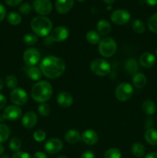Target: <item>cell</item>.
I'll list each match as a JSON object with an SVG mask.
<instances>
[{
    "label": "cell",
    "instance_id": "cell-1",
    "mask_svg": "<svg viewBox=\"0 0 157 158\" xmlns=\"http://www.w3.org/2000/svg\"><path fill=\"white\" fill-rule=\"evenodd\" d=\"M39 68L45 77L53 80L62 75L66 69V63L59 57L49 56L42 60Z\"/></svg>",
    "mask_w": 157,
    "mask_h": 158
},
{
    "label": "cell",
    "instance_id": "cell-2",
    "mask_svg": "<svg viewBox=\"0 0 157 158\" xmlns=\"http://www.w3.org/2000/svg\"><path fill=\"white\" fill-rule=\"evenodd\" d=\"M52 91L53 89L49 82L46 80L38 81L31 89V97L37 103H46L52 97Z\"/></svg>",
    "mask_w": 157,
    "mask_h": 158
},
{
    "label": "cell",
    "instance_id": "cell-3",
    "mask_svg": "<svg viewBox=\"0 0 157 158\" xmlns=\"http://www.w3.org/2000/svg\"><path fill=\"white\" fill-rule=\"evenodd\" d=\"M31 29L35 35L40 37H46L52 30V23L48 17L40 15L32 19L31 21Z\"/></svg>",
    "mask_w": 157,
    "mask_h": 158
},
{
    "label": "cell",
    "instance_id": "cell-4",
    "mask_svg": "<svg viewBox=\"0 0 157 158\" xmlns=\"http://www.w3.org/2000/svg\"><path fill=\"white\" fill-rule=\"evenodd\" d=\"M99 52L104 57H111L116 52V42L111 37H103L99 43Z\"/></svg>",
    "mask_w": 157,
    "mask_h": 158
},
{
    "label": "cell",
    "instance_id": "cell-5",
    "mask_svg": "<svg viewBox=\"0 0 157 158\" xmlns=\"http://www.w3.org/2000/svg\"><path fill=\"white\" fill-rule=\"evenodd\" d=\"M90 69L98 77H105L110 73L111 65L107 60L103 59H95L90 63Z\"/></svg>",
    "mask_w": 157,
    "mask_h": 158
},
{
    "label": "cell",
    "instance_id": "cell-6",
    "mask_svg": "<svg viewBox=\"0 0 157 158\" xmlns=\"http://www.w3.org/2000/svg\"><path fill=\"white\" fill-rule=\"evenodd\" d=\"M133 87L130 83H121L115 89V97L119 101L125 102L129 100L133 95Z\"/></svg>",
    "mask_w": 157,
    "mask_h": 158
},
{
    "label": "cell",
    "instance_id": "cell-7",
    "mask_svg": "<svg viewBox=\"0 0 157 158\" xmlns=\"http://www.w3.org/2000/svg\"><path fill=\"white\" fill-rule=\"evenodd\" d=\"M22 58L26 66L29 67H32L38 64L41 60V55L39 51L35 48H29L25 50Z\"/></svg>",
    "mask_w": 157,
    "mask_h": 158
},
{
    "label": "cell",
    "instance_id": "cell-8",
    "mask_svg": "<svg viewBox=\"0 0 157 158\" xmlns=\"http://www.w3.org/2000/svg\"><path fill=\"white\" fill-rule=\"evenodd\" d=\"M131 19V15L127 10L116 9L113 11L110 15V19L114 24L118 26H123L127 24Z\"/></svg>",
    "mask_w": 157,
    "mask_h": 158
},
{
    "label": "cell",
    "instance_id": "cell-9",
    "mask_svg": "<svg viewBox=\"0 0 157 158\" xmlns=\"http://www.w3.org/2000/svg\"><path fill=\"white\" fill-rule=\"evenodd\" d=\"M10 100L14 105L23 106L28 101V94L22 88L16 87L11 92Z\"/></svg>",
    "mask_w": 157,
    "mask_h": 158
},
{
    "label": "cell",
    "instance_id": "cell-10",
    "mask_svg": "<svg viewBox=\"0 0 157 158\" xmlns=\"http://www.w3.org/2000/svg\"><path fill=\"white\" fill-rule=\"evenodd\" d=\"M32 8L39 15H49L52 10V4L50 0H35Z\"/></svg>",
    "mask_w": 157,
    "mask_h": 158
},
{
    "label": "cell",
    "instance_id": "cell-11",
    "mask_svg": "<svg viewBox=\"0 0 157 158\" xmlns=\"http://www.w3.org/2000/svg\"><path fill=\"white\" fill-rule=\"evenodd\" d=\"M22 114V112L19 106L16 105H9L5 108L2 117L4 120H16L21 118Z\"/></svg>",
    "mask_w": 157,
    "mask_h": 158
},
{
    "label": "cell",
    "instance_id": "cell-12",
    "mask_svg": "<svg viewBox=\"0 0 157 158\" xmlns=\"http://www.w3.org/2000/svg\"><path fill=\"white\" fill-rule=\"evenodd\" d=\"M69 35V31L68 28L65 26H57L50 32V39L53 42H62L67 40Z\"/></svg>",
    "mask_w": 157,
    "mask_h": 158
},
{
    "label": "cell",
    "instance_id": "cell-13",
    "mask_svg": "<svg viewBox=\"0 0 157 158\" xmlns=\"http://www.w3.org/2000/svg\"><path fill=\"white\" fill-rule=\"evenodd\" d=\"M63 143L58 138H51L46 142L44 145L45 151L49 154H55L62 150Z\"/></svg>",
    "mask_w": 157,
    "mask_h": 158
},
{
    "label": "cell",
    "instance_id": "cell-14",
    "mask_svg": "<svg viewBox=\"0 0 157 158\" xmlns=\"http://www.w3.org/2000/svg\"><path fill=\"white\" fill-rule=\"evenodd\" d=\"M38 121L37 114L33 111L26 113L22 117V125L26 129H32L36 125Z\"/></svg>",
    "mask_w": 157,
    "mask_h": 158
},
{
    "label": "cell",
    "instance_id": "cell-15",
    "mask_svg": "<svg viewBox=\"0 0 157 158\" xmlns=\"http://www.w3.org/2000/svg\"><path fill=\"white\" fill-rule=\"evenodd\" d=\"M81 140L89 146H93L98 142L99 136L95 131L88 129L81 134Z\"/></svg>",
    "mask_w": 157,
    "mask_h": 158
},
{
    "label": "cell",
    "instance_id": "cell-16",
    "mask_svg": "<svg viewBox=\"0 0 157 158\" xmlns=\"http://www.w3.org/2000/svg\"><path fill=\"white\" fill-rule=\"evenodd\" d=\"M139 63L140 66H143V68L149 69L155 65V56L152 52H143L140 55L139 59Z\"/></svg>",
    "mask_w": 157,
    "mask_h": 158
},
{
    "label": "cell",
    "instance_id": "cell-17",
    "mask_svg": "<svg viewBox=\"0 0 157 158\" xmlns=\"http://www.w3.org/2000/svg\"><path fill=\"white\" fill-rule=\"evenodd\" d=\"M57 103L60 106L63 108H68L73 103V97L66 91H62L57 95Z\"/></svg>",
    "mask_w": 157,
    "mask_h": 158
},
{
    "label": "cell",
    "instance_id": "cell-18",
    "mask_svg": "<svg viewBox=\"0 0 157 158\" xmlns=\"http://www.w3.org/2000/svg\"><path fill=\"white\" fill-rule=\"evenodd\" d=\"M74 0H56L55 7L57 12L60 14H66L72 9Z\"/></svg>",
    "mask_w": 157,
    "mask_h": 158
},
{
    "label": "cell",
    "instance_id": "cell-19",
    "mask_svg": "<svg viewBox=\"0 0 157 158\" xmlns=\"http://www.w3.org/2000/svg\"><path fill=\"white\" fill-rule=\"evenodd\" d=\"M96 29L97 32L100 35L106 36V35H109L111 31V25L107 20L101 19L97 23Z\"/></svg>",
    "mask_w": 157,
    "mask_h": 158
},
{
    "label": "cell",
    "instance_id": "cell-20",
    "mask_svg": "<svg viewBox=\"0 0 157 158\" xmlns=\"http://www.w3.org/2000/svg\"><path fill=\"white\" fill-rule=\"evenodd\" d=\"M132 84H133V86L135 88L141 89V88H143L146 85L147 78H146L145 74H143V73L138 72L132 76Z\"/></svg>",
    "mask_w": 157,
    "mask_h": 158
},
{
    "label": "cell",
    "instance_id": "cell-21",
    "mask_svg": "<svg viewBox=\"0 0 157 158\" xmlns=\"http://www.w3.org/2000/svg\"><path fill=\"white\" fill-rule=\"evenodd\" d=\"M65 140L69 143H76L81 140V134L77 130H69L65 134Z\"/></svg>",
    "mask_w": 157,
    "mask_h": 158
},
{
    "label": "cell",
    "instance_id": "cell-22",
    "mask_svg": "<svg viewBox=\"0 0 157 158\" xmlns=\"http://www.w3.org/2000/svg\"><path fill=\"white\" fill-rule=\"evenodd\" d=\"M124 67L126 72L129 73L131 75H134L135 73H138L139 63L135 59H128L126 61V63H125Z\"/></svg>",
    "mask_w": 157,
    "mask_h": 158
},
{
    "label": "cell",
    "instance_id": "cell-23",
    "mask_svg": "<svg viewBox=\"0 0 157 158\" xmlns=\"http://www.w3.org/2000/svg\"><path fill=\"white\" fill-rule=\"evenodd\" d=\"M144 138L149 144L152 145V146H156L157 130L154 129V128H150V129L146 130V131L145 132Z\"/></svg>",
    "mask_w": 157,
    "mask_h": 158
},
{
    "label": "cell",
    "instance_id": "cell-24",
    "mask_svg": "<svg viewBox=\"0 0 157 158\" xmlns=\"http://www.w3.org/2000/svg\"><path fill=\"white\" fill-rule=\"evenodd\" d=\"M142 109H143V112L147 115H152L156 111V106H155V103L152 100H146L143 101V104H142Z\"/></svg>",
    "mask_w": 157,
    "mask_h": 158
},
{
    "label": "cell",
    "instance_id": "cell-25",
    "mask_svg": "<svg viewBox=\"0 0 157 158\" xmlns=\"http://www.w3.org/2000/svg\"><path fill=\"white\" fill-rule=\"evenodd\" d=\"M131 151H132V155L135 156V157L141 158L146 154V148L143 143H134L131 148Z\"/></svg>",
    "mask_w": 157,
    "mask_h": 158
},
{
    "label": "cell",
    "instance_id": "cell-26",
    "mask_svg": "<svg viewBox=\"0 0 157 158\" xmlns=\"http://www.w3.org/2000/svg\"><path fill=\"white\" fill-rule=\"evenodd\" d=\"M27 75L33 81H38L39 80H41L42 77V73L40 68L32 66L28 69Z\"/></svg>",
    "mask_w": 157,
    "mask_h": 158
},
{
    "label": "cell",
    "instance_id": "cell-27",
    "mask_svg": "<svg viewBox=\"0 0 157 158\" xmlns=\"http://www.w3.org/2000/svg\"><path fill=\"white\" fill-rule=\"evenodd\" d=\"M86 40L89 43L92 45H97L101 40L100 35L97 32V31L90 30L86 33Z\"/></svg>",
    "mask_w": 157,
    "mask_h": 158
},
{
    "label": "cell",
    "instance_id": "cell-28",
    "mask_svg": "<svg viewBox=\"0 0 157 158\" xmlns=\"http://www.w3.org/2000/svg\"><path fill=\"white\" fill-rule=\"evenodd\" d=\"M7 20L9 24L12 26H18L22 22V16L16 12H11L8 14Z\"/></svg>",
    "mask_w": 157,
    "mask_h": 158
},
{
    "label": "cell",
    "instance_id": "cell-29",
    "mask_svg": "<svg viewBox=\"0 0 157 158\" xmlns=\"http://www.w3.org/2000/svg\"><path fill=\"white\" fill-rule=\"evenodd\" d=\"M10 129L7 125L0 123V143L6 142L10 136Z\"/></svg>",
    "mask_w": 157,
    "mask_h": 158
},
{
    "label": "cell",
    "instance_id": "cell-30",
    "mask_svg": "<svg viewBox=\"0 0 157 158\" xmlns=\"http://www.w3.org/2000/svg\"><path fill=\"white\" fill-rule=\"evenodd\" d=\"M132 29L137 34H142L146 30L144 23L140 19H135L132 23Z\"/></svg>",
    "mask_w": 157,
    "mask_h": 158
},
{
    "label": "cell",
    "instance_id": "cell-31",
    "mask_svg": "<svg viewBox=\"0 0 157 158\" xmlns=\"http://www.w3.org/2000/svg\"><path fill=\"white\" fill-rule=\"evenodd\" d=\"M9 149L13 152H18L22 146V141L18 137H12L9 141Z\"/></svg>",
    "mask_w": 157,
    "mask_h": 158
},
{
    "label": "cell",
    "instance_id": "cell-32",
    "mask_svg": "<svg viewBox=\"0 0 157 158\" xmlns=\"http://www.w3.org/2000/svg\"><path fill=\"white\" fill-rule=\"evenodd\" d=\"M5 84L9 89H15L18 86V80L13 75H9L5 80Z\"/></svg>",
    "mask_w": 157,
    "mask_h": 158
},
{
    "label": "cell",
    "instance_id": "cell-33",
    "mask_svg": "<svg viewBox=\"0 0 157 158\" xmlns=\"http://www.w3.org/2000/svg\"><path fill=\"white\" fill-rule=\"evenodd\" d=\"M38 112L42 117H47L51 112V107L48 103H40L38 106Z\"/></svg>",
    "mask_w": 157,
    "mask_h": 158
},
{
    "label": "cell",
    "instance_id": "cell-34",
    "mask_svg": "<svg viewBox=\"0 0 157 158\" xmlns=\"http://www.w3.org/2000/svg\"><path fill=\"white\" fill-rule=\"evenodd\" d=\"M148 27L151 32L157 33V12L154 13L148 21Z\"/></svg>",
    "mask_w": 157,
    "mask_h": 158
},
{
    "label": "cell",
    "instance_id": "cell-35",
    "mask_svg": "<svg viewBox=\"0 0 157 158\" xmlns=\"http://www.w3.org/2000/svg\"><path fill=\"white\" fill-rule=\"evenodd\" d=\"M104 158H122V153L117 148H110L105 153Z\"/></svg>",
    "mask_w": 157,
    "mask_h": 158
},
{
    "label": "cell",
    "instance_id": "cell-36",
    "mask_svg": "<svg viewBox=\"0 0 157 158\" xmlns=\"http://www.w3.org/2000/svg\"><path fill=\"white\" fill-rule=\"evenodd\" d=\"M23 41L27 46H32L35 45L38 41V36L35 34L32 33H27L25 35L23 38Z\"/></svg>",
    "mask_w": 157,
    "mask_h": 158
},
{
    "label": "cell",
    "instance_id": "cell-37",
    "mask_svg": "<svg viewBox=\"0 0 157 158\" xmlns=\"http://www.w3.org/2000/svg\"><path fill=\"white\" fill-rule=\"evenodd\" d=\"M46 134L42 130H38L33 133V139L38 143L42 142L46 140Z\"/></svg>",
    "mask_w": 157,
    "mask_h": 158
},
{
    "label": "cell",
    "instance_id": "cell-38",
    "mask_svg": "<svg viewBox=\"0 0 157 158\" xmlns=\"http://www.w3.org/2000/svg\"><path fill=\"white\" fill-rule=\"evenodd\" d=\"M32 6L28 2L22 3V4L19 6V8H18L19 12H21L22 14H23V15H28V14H29L32 12Z\"/></svg>",
    "mask_w": 157,
    "mask_h": 158
},
{
    "label": "cell",
    "instance_id": "cell-39",
    "mask_svg": "<svg viewBox=\"0 0 157 158\" xmlns=\"http://www.w3.org/2000/svg\"><path fill=\"white\" fill-rule=\"evenodd\" d=\"M12 158H32V156L27 152L18 151L12 155Z\"/></svg>",
    "mask_w": 157,
    "mask_h": 158
},
{
    "label": "cell",
    "instance_id": "cell-40",
    "mask_svg": "<svg viewBox=\"0 0 157 158\" xmlns=\"http://www.w3.org/2000/svg\"><path fill=\"white\" fill-rule=\"evenodd\" d=\"M81 158H95V155L92 151H86L83 153Z\"/></svg>",
    "mask_w": 157,
    "mask_h": 158
},
{
    "label": "cell",
    "instance_id": "cell-41",
    "mask_svg": "<svg viewBox=\"0 0 157 158\" xmlns=\"http://www.w3.org/2000/svg\"><path fill=\"white\" fill-rule=\"evenodd\" d=\"M6 15V9L3 5L0 3V23L5 19Z\"/></svg>",
    "mask_w": 157,
    "mask_h": 158
},
{
    "label": "cell",
    "instance_id": "cell-42",
    "mask_svg": "<svg viewBox=\"0 0 157 158\" xmlns=\"http://www.w3.org/2000/svg\"><path fill=\"white\" fill-rule=\"evenodd\" d=\"M22 0H5L6 4L9 6H16L22 2Z\"/></svg>",
    "mask_w": 157,
    "mask_h": 158
},
{
    "label": "cell",
    "instance_id": "cell-43",
    "mask_svg": "<svg viewBox=\"0 0 157 158\" xmlns=\"http://www.w3.org/2000/svg\"><path fill=\"white\" fill-rule=\"evenodd\" d=\"M6 105V98L4 95L0 94V110L3 109Z\"/></svg>",
    "mask_w": 157,
    "mask_h": 158
},
{
    "label": "cell",
    "instance_id": "cell-44",
    "mask_svg": "<svg viewBox=\"0 0 157 158\" xmlns=\"http://www.w3.org/2000/svg\"><path fill=\"white\" fill-rule=\"evenodd\" d=\"M152 125H153V120L152 119V117H148L146 120V129H150V128H152Z\"/></svg>",
    "mask_w": 157,
    "mask_h": 158
},
{
    "label": "cell",
    "instance_id": "cell-45",
    "mask_svg": "<svg viewBox=\"0 0 157 158\" xmlns=\"http://www.w3.org/2000/svg\"><path fill=\"white\" fill-rule=\"evenodd\" d=\"M34 158H48V157L45 153L38 151V152H35V154H34Z\"/></svg>",
    "mask_w": 157,
    "mask_h": 158
},
{
    "label": "cell",
    "instance_id": "cell-46",
    "mask_svg": "<svg viewBox=\"0 0 157 158\" xmlns=\"http://www.w3.org/2000/svg\"><path fill=\"white\" fill-rule=\"evenodd\" d=\"M146 2V4H148L149 6H154L157 5V0H144Z\"/></svg>",
    "mask_w": 157,
    "mask_h": 158
},
{
    "label": "cell",
    "instance_id": "cell-47",
    "mask_svg": "<svg viewBox=\"0 0 157 158\" xmlns=\"http://www.w3.org/2000/svg\"><path fill=\"white\" fill-rule=\"evenodd\" d=\"M145 158H157V152H151L146 154Z\"/></svg>",
    "mask_w": 157,
    "mask_h": 158
},
{
    "label": "cell",
    "instance_id": "cell-48",
    "mask_svg": "<svg viewBox=\"0 0 157 158\" xmlns=\"http://www.w3.org/2000/svg\"><path fill=\"white\" fill-rule=\"evenodd\" d=\"M4 84H5V82L3 81L2 79L0 78V91H1L2 89H3V87H4Z\"/></svg>",
    "mask_w": 157,
    "mask_h": 158
},
{
    "label": "cell",
    "instance_id": "cell-49",
    "mask_svg": "<svg viewBox=\"0 0 157 158\" xmlns=\"http://www.w3.org/2000/svg\"><path fill=\"white\" fill-rule=\"evenodd\" d=\"M4 151H5L4 147L2 145V143H0V156H1L3 153H4Z\"/></svg>",
    "mask_w": 157,
    "mask_h": 158
},
{
    "label": "cell",
    "instance_id": "cell-50",
    "mask_svg": "<svg viewBox=\"0 0 157 158\" xmlns=\"http://www.w3.org/2000/svg\"><path fill=\"white\" fill-rule=\"evenodd\" d=\"M103 1L106 3H107V4H112V3H113L115 0H103Z\"/></svg>",
    "mask_w": 157,
    "mask_h": 158
},
{
    "label": "cell",
    "instance_id": "cell-51",
    "mask_svg": "<svg viewBox=\"0 0 157 158\" xmlns=\"http://www.w3.org/2000/svg\"><path fill=\"white\" fill-rule=\"evenodd\" d=\"M57 158H68V157H66V156H59V157H58Z\"/></svg>",
    "mask_w": 157,
    "mask_h": 158
},
{
    "label": "cell",
    "instance_id": "cell-52",
    "mask_svg": "<svg viewBox=\"0 0 157 158\" xmlns=\"http://www.w3.org/2000/svg\"><path fill=\"white\" fill-rule=\"evenodd\" d=\"M0 158H9L8 156H2V157H0Z\"/></svg>",
    "mask_w": 157,
    "mask_h": 158
},
{
    "label": "cell",
    "instance_id": "cell-53",
    "mask_svg": "<svg viewBox=\"0 0 157 158\" xmlns=\"http://www.w3.org/2000/svg\"><path fill=\"white\" fill-rule=\"evenodd\" d=\"M155 56H156V57H157V49H155Z\"/></svg>",
    "mask_w": 157,
    "mask_h": 158
},
{
    "label": "cell",
    "instance_id": "cell-54",
    "mask_svg": "<svg viewBox=\"0 0 157 158\" xmlns=\"http://www.w3.org/2000/svg\"><path fill=\"white\" fill-rule=\"evenodd\" d=\"M77 1H78V2H83V1H85V0H77Z\"/></svg>",
    "mask_w": 157,
    "mask_h": 158
}]
</instances>
